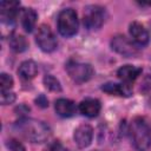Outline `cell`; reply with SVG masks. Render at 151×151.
I'll use <instances>...</instances> for the list:
<instances>
[{"label":"cell","instance_id":"5b68a950","mask_svg":"<svg viewBox=\"0 0 151 151\" xmlns=\"http://www.w3.org/2000/svg\"><path fill=\"white\" fill-rule=\"evenodd\" d=\"M68 76L77 83H85L93 76V68L90 64L70 60L65 66Z\"/></svg>","mask_w":151,"mask_h":151},{"label":"cell","instance_id":"44dd1931","mask_svg":"<svg viewBox=\"0 0 151 151\" xmlns=\"http://www.w3.org/2000/svg\"><path fill=\"white\" fill-rule=\"evenodd\" d=\"M15 100V94L13 92L9 91H1L0 94V101L2 105H7V104H12Z\"/></svg>","mask_w":151,"mask_h":151},{"label":"cell","instance_id":"30bf717a","mask_svg":"<svg viewBox=\"0 0 151 151\" xmlns=\"http://www.w3.org/2000/svg\"><path fill=\"white\" fill-rule=\"evenodd\" d=\"M129 31H130V34H131L133 41L136 44H138L139 46H145L149 42V40H150L149 32L146 31V28H144V26L142 24H139L137 21L131 22Z\"/></svg>","mask_w":151,"mask_h":151},{"label":"cell","instance_id":"8992f818","mask_svg":"<svg viewBox=\"0 0 151 151\" xmlns=\"http://www.w3.org/2000/svg\"><path fill=\"white\" fill-rule=\"evenodd\" d=\"M111 46H112V50H114L117 53H119V54H122L123 57H126V58L137 57L138 53H139L137 46L131 40H129L125 35H122V34L114 35L112 38Z\"/></svg>","mask_w":151,"mask_h":151},{"label":"cell","instance_id":"ac0fdd59","mask_svg":"<svg viewBox=\"0 0 151 151\" xmlns=\"http://www.w3.org/2000/svg\"><path fill=\"white\" fill-rule=\"evenodd\" d=\"M44 85L47 90H50L52 92H60L61 91V85H60L59 80L51 74H47L44 77Z\"/></svg>","mask_w":151,"mask_h":151},{"label":"cell","instance_id":"3957f363","mask_svg":"<svg viewBox=\"0 0 151 151\" xmlns=\"http://www.w3.org/2000/svg\"><path fill=\"white\" fill-rule=\"evenodd\" d=\"M78 17L72 8H65L58 14V31L61 35L72 37L78 32Z\"/></svg>","mask_w":151,"mask_h":151},{"label":"cell","instance_id":"4fadbf2b","mask_svg":"<svg viewBox=\"0 0 151 151\" xmlns=\"http://www.w3.org/2000/svg\"><path fill=\"white\" fill-rule=\"evenodd\" d=\"M140 73H142V68L137 67V66H133V65H124L117 71L118 78L120 80H123L124 83H126V84L132 83L133 80H136Z\"/></svg>","mask_w":151,"mask_h":151},{"label":"cell","instance_id":"e0dca14e","mask_svg":"<svg viewBox=\"0 0 151 151\" xmlns=\"http://www.w3.org/2000/svg\"><path fill=\"white\" fill-rule=\"evenodd\" d=\"M9 46L15 52H24L27 48L28 44H27V40L25 37H22L20 34H14V35L9 37Z\"/></svg>","mask_w":151,"mask_h":151},{"label":"cell","instance_id":"52a82bcc","mask_svg":"<svg viewBox=\"0 0 151 151\" xmlns=\"http://www.w3.org/2000/svg\"><path fill=\"white\" fill-rule=\"evenodd\" d=\"M37 44L44 52H52L57 47V39L47 25H41L38 29L37 37H35Z\"/></svg>","mask_w":151,"mask_h":151},{"label":"cell","instance_id":"8fae6325","mask_svg":"<svg viewBox=\"0 0 151 151\" xmlns=\"http://www.w3.org/2000/svg\"><path fill=\"white\" fill-rule=\"evenodd\" d=\"M54 109H55V112L63 118L73 117L77 112V107H76L74 101L66 99V98L57 99L55 104H54Z\"/></svg>","mask_w":151,"mask_h":151},{"label":"cell","instance_id":"9a60e30c","mask_svg":"<svg viewBox=\"0 0 151 151\" xmlns=\"http://www.w3.org/2000/svg\"><path fill=\"white\" fill-rule=\"evenodd\" d=\"M37 73H38V65L33 60L22 61L18 68V74L25 80L33 79L37 76Z\"/></svg>","mask_w":151,"mask_h":151},{"label":"cell","instance_id":"603a6c76","mask_svg":"<svg viewBox=\"0 0 151 151\" xmlns=\"http://www.w3.org/2000/svg\"><path fill=\"white\" fill-rule=\"evenodd\" d=\"M142 6H145V5H147V6H151V1H142V2H139Z\"/></svg>","mask_w":151,"mask_h":151},{"label":"cell","instance_id":"cb8c5ba5","mask_svg":"<svg viewBox=\"0 0 151 151\" xmlns=\"http://www.w3.org/2000/svg\"><path fill=\"white\" fill-rule=\"evenodd\" d=\"M150 28H151V21H150Z\"/></svg>","mask_w":151,"mask_h":151},{"label":"cell","instance_id":"277c9868","mask_svg":"<svg viewBox=\"0 0 151 151\" xmlns=\"http://www.w3.org/2000/svg\"><path fill=\"white\" fill-rule=\"evenodd\" d=\"M105 20V9L98 5H90L84 8L83 22L88 29H98Z\"/></svg>","mask_w":151,"mask_h":151},{"label":"cell","instance_id":"ba28073f","mask_svg":"<svg viewBox=\"0 0 151 151\" xmlns=\"http://www.w3.org/2000/svg\"><path fill=\"white\" fill-rule=\"evenodd\" d=\"M92 137H93V129L88 124H80L74 130L73 133L74 142L79 149L87 147L92 142Z\"/></svg>","mask_w":151,"mask_h":151},{"label":"cell","instance_id":"ffe728a7","mask_svg":"<svg viewBox=\"0 0 151 151\" xmlns=\"http://www.w3.org/2000/svg\"><path fill=\"white\" fill-rule=\"evenodd\" d=\"M6 146L9 151H26L25 150V146L18 140V139H14V138H11L6 142Z\"/></svg>","mask_w":151,"mask_h":151},{"label":"cell","instance_id":"5bb4252c","mask_svg":"<svg viewBox=\"0 0 151 151\" xmlns=\"http://www.w3.org/2000/svg\"><path fill=\"white\" fill-rule=\"evenodd\" d=\"M101 90L104 92H107L110 94L114 96H122V97H129L131 96V87L127 84H116V83H107L101 86Z\"/></svg>","mask_w":151,"mask_h":151},{"label":"cell","instance_id":"7c38bea8","mask_svg":"<svg viewBox=\"0 0 151 151\" xmlns=\"http://www.w3.org/2000/svg\"><path fill=\"white\" fill-rule=\"evenodd\" d=\"M100 109H101L100 101L98 99H94V98H86L79 104L80 113L88 117V118L97 117L98 113L100 112Z\"/></svg>","mask_w":151,"mask_h":151},{"label":"cell","instance_id":"7a4b0ae2","mask_svg":"<svg viewBox=\"0 0 151 151\" xmlns=\"http://www.w3.org/2000/svg\"><path fill=\"white\" fill-rule=\"evenodd\" d=\"M19 129L26 138H28L34 143H42L51 134V130L48 125H46L44 122L34 120V119H26L20 122Z\"/></svg>","mask_w":151,"mask_h":151},{"label":"cell","instance_id":"2e32d148","mask_svg":"<svg viewBox=\"0 0 151 151\" xmlns=\"http://www.w3.org/2000/svg\"><path fill=\"white\" fill-rule=\"evenodd\" d=\"M37 13L32 8H25L21 12V25L26 32H32L37 22Z\"/></svg>","mask_w":151,"mask_h":151},{"label":"cell","instance_id":"9c48e42d","mask_svg":"<svg viewBox=\"0 0 151 151\" xmlns=\"http://www.w3.org/2000/svg\"><path fill=\"white\" fill-rule=\"evenodd\" d=\"M20 4L18 1H1L0 2V17L2 25H9L13 22Z\"/></svg>","mask_w":151,"mask_h":151},{"label":"cell","instance_id":"7402d4cb","mask_svg":"<svg viewBox=\"0 0 151 151\" xmlns=\"http://www.w3.org/2000/svg\"><path fill=\"white\" fill-rule=\"evenodd\" d=\"M37 105H39V106H41V107H46L47 105H48V101H47V99H45V97L44 96H40L38 99H37Z\"/></svg>","mask_w":151,"mask_h":151},{"label":"cell","instance_id":"d6986e66","mask_svg":"<svg viewBox=\"0 0 151 151\" xmlns=\"http://www.w3.org/2000/svg\"><path fill=\"white\" fill-rule=\"evenodd\" d=\"M13 86V78L7 73H1L0 76V88L1 91H9Z\"/></svg>","mask_w":151,"mask_h":151},{"label":"cell","instance_id":"6da1fadb","mask_svg":"<svg viewBox=\"0 0 151 151\" xmlns=\"http://www.w3.org/2000/svg\"><path fill=\"white\" fill-rule=\"evenodd\" d=\"M130 136L137 151H146L151 145V120L146 117L133 118L130 125Z\"/></svg>","mask_w":151,"mask_h":151}]
</instances>
